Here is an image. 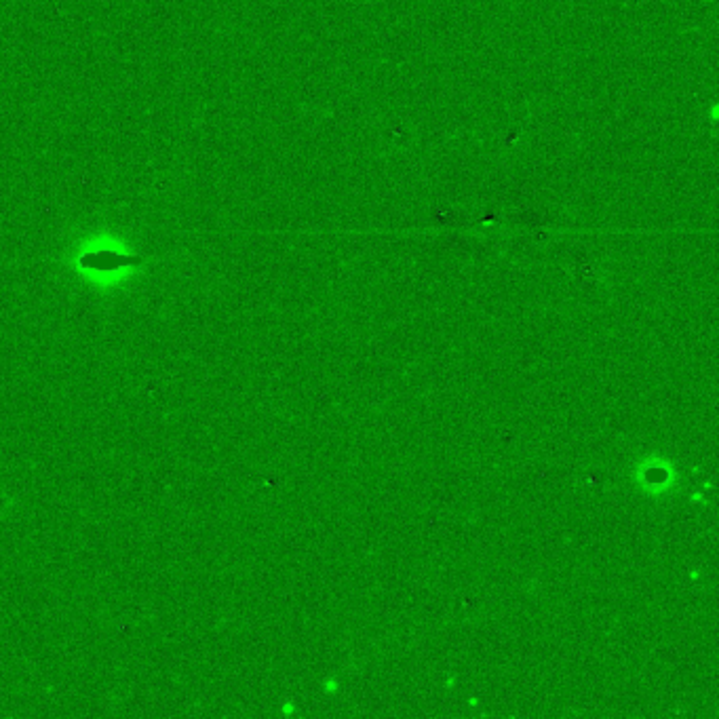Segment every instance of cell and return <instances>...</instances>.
<instances>
[{"instance_id":"obj_1","label":"cell","mask_w":719,"mask_h":719,"mask_svg":"<svg viewBox=\"0 0 719 719\" xmlns=\"http://www.w3.org/2000/svg\"><path fill=\"white\" fill-rule=\"evenodd\" d=\"M635 481L648 496H660L673 488L677 481V471L675 466H671L663 458L646 456L644 462L637 464Z\"/></svg>"},{"instance_id":"obj_2","label":"cell","mask_w":719,"mask_h":719,"mask_svg":"<svg viewBox=\"0 0 719 719\" xmlns=\"http://www.w3.org/2000/svg\"><path fill=\"white\" fill-rule=\"evenodd\" d=\"M323 690H325V694L338 692V679H336V677H327L325 682H323Z\"/></svg>"},{"instance_id":"obj_3","label":"cell","mask_w":719,"mask_h":719,"mask_svg":"<svg viewBox=\"0 0 719 719\" xmlns=\"http://www.w3.org/2000/svg\"><path fill=\"white\" fill-rule=\"evenodd\" d=\"M692 502H696V504H698V502H705V496H703L701 492H696V494L692 496Z\"/></svg>"},{"instance_id":"obj_4","label":"cell","mask_w":719,"mask_h":719,"mask_svg":"<svg viewBox=\"0 0 719 719\" xmlns=\"http://www.w3.org/2000/svg\"><path fill=\"white\" fill-rule=\"evenodd\" d=\"M469 705H471V707H477L479 701H477V698H469Z\"/></svg>"}]
</instances>
